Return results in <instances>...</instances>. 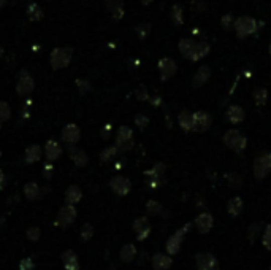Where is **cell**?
Wrapping results in <instances>:
<instances>
[{"instance_id": "1", "label": "cell", "mask_w": 271, "mask_h": 270, "mask_svg": "<svg viewBox=\"0 0 271 270\" xmlns=\"http://www.w3.org/2000/svg\"><path fill=\"white\" fill-rule=\"evenodd\" d=\"M224 143L232 149V151L241 154L247 146V138L243 135V132H239L238 129H230L224 134Z\"/></svg>"}, {"instance_id": "2", "label": "cell", "mask_w": 271, "mask_h": 270, "mask_svg": "<svg viewBox=\"0 0 271 270\" xmlns=\"http://www.w3.org/2000/svg\"><path fill=\"white\" fill-rule=\"evenodd\" d=\"M73 59V49L72 48H56L53 49L51 56H49V64L54 70H60L70 65Z\"/></svg>"}, {"instance_id": "3", "label": "cell", "mask_w": 271, "mask_h": 270, "mask_svg": "<svg viewBox=\"0 0 271 270\" xmlns=\"http://www.w3.org/2000/svg\"><path fill=\"white\" fill-rule=\"evenodd\" d=\"M116 148L120 153H125L128 149H132L135 142H133V131L128 126H120L116 132Z\"/></svg>"}, {"instance_id": "4", "label": "cell", "mask_w": 271, "mask_h": 270, "mask_svg": "<svg viewBox=\"0 0 271 270\" xmlns=\"http://www.w3.org/2000/svg\"><path fill=\"white\" fill-rule=\"evenodd\" d=\"M233 27L239 38H246L257 31V21L250 16H239L238 19H235Z\"/></svg>"}, {"instance_id": "5", "label": "cell", "mask_w": 271, "mask_h": 270, "mask_svg": "<svg viewBox=\"0 0 271 270\" xmlns=\"http://www.w3.org/2000/svg\"><path fill=\"white\" fill-rule=\"evenodd\" d=\"M271 173V153H262L254 161V176L258 182L265 179Z\"/></svg>"}, {"instance_id": "6", "label": "cell", "mask_w": 271, "mask_h": 270, "mask_svg": "<svg viewBox=\"0 0 271 270\" xmlns=\"http://www.w3.org/2000/svg\"><path fill=\"white\" fill-rule=\"evenodd\" d=\"M189 229H190V224H186L184 227L178 229V231L167 240V253H168L170 256H175V254L179 253L181 245H183L184 237H186V234L189 232Z\"/></svg>"}, {"instance_id": "7", "label": "cell", "mask_w": 271, "mask_h": 270, "mask_svg": "<svg viewBox=\"0 0 271 270\" xmlns=\"http://www.w3.org/2000/svg\"><path fill=\"white\" fill-rule=\"evenodd\" d=\"M34 89H35L34 78L30 76V73L27 72V70H21V73H19L18 81H16V93L21 97H27V96L32 94Z\"/></svg>"}, {"instance_id": "8", "label": "cell", "mask_w": 271, "mask_h": 270, "mask_svg": "<svg viewBox=\"0 0 271 270\" xmlns=\"http://www.w3.org/2000/svg\"><path fill=\"white\" fill-rule=\"evenodd\" d=\"M176 70H178V65L172 57H162L159 61V73H160V78H162V81H167V79L172 78L176 73Z\"/></svg>"}, {"instance_id": "9", "label": "cell", "mask_w": 271, "mask_h": 270, "mask_svg": "<svg viewBox=\"0 0 271 270\" xmlns=\"http://www.w3.org/2000/svg\"><path fill=\"white\" fill-rule=\"evenodd\" d=\"M211 123H213V118H211V115H208L206 112H197L194 113V127L192 131L194 132H206L208 129L211 127Z\"/></svg>"}, {"instance_id": "10", "label": "cell", "mask_w": 271, "mask_h": 270, "mask_svg": "<svg viewBox=\"0 0 271 270\" xmlns=\"http://www.w3.org/2000/svg\"><path fill=\"white\" fill-rule=\"evenodd\" d=\"M81 138V131L76 124H67L62 129V142L68 146H73L79 142Z\"/></svg>"}, {"instance_id": "11", "label": "cell", "mask_w": 271, "mask_h": 270, "mask_svg": "<svg viewBox=\"0 0 271 270\" xmlns=\"http://www.w3.org/2000/svg\"><path fill=\"white\" fill-rule=\"evenodd\" d=\"M148 176V185L151 188H157L160 183L164 182V176H165V165L164 164H156L151 170L146 172Z\"/></svg>"}, {"instance_id": "12", "label": "cell", "mask_w": 271, "mask_h": 270, "mask_svg": "<svg viewBox=\"0 0 271 270\" xmlns=\"http://www.w3.org/2000/svg\"><path fill=\"white\" fill-rule=\"evenodd\" d=\"M213 226H214V216L209 212H203L195 218V227L200 234H208L213 229Z\"/></svg>"}, {"instance_id": "13", "label": "cell", "mask_w": 271, "mask_h": 270, "mask_svg": "<svg viewBox=\"0 0 271 270\" xmlns=\"http://www.w3.org/2000/svg\"><path fill=\"white\" fill-rule=\"evenodd\" d=\"M109 186H111V189L117 196H127L130 193V189H132V183L125 176H114L109 182Z\"/></svg>"}, {"instance_id": "14", "label": "cell", "mask_w": 271, "mask_h": 270, "mask_svg": "<svg viewBox=\"0 0 271 270\" xmlns=\"http://www.w3.org/2000/svg\"><path fill=\"white\" fill-rule=\"evenodd\" d=\"M197 270H214L217 267V259L209 253H200L195 256Z\"/></svg>"}, {"instance_id": "15", "label": "cell", "mask_w": 271, "mask_h": 270, "mask_svg": "<svg viewBox=\"0 0 271 270\" xmlns=\"http://www.w3.org/2000/svg\"><path fill=\"white\" fill-rule=\"evenodd\" d=\"M133 231L138 235V240H145L149 232H151V224H149V219L146 216H140L135 219L133 223Z\"/></svg>"}, {"instance_id": "16", "label": "cell", "mask_w": 271, "mask_h": 270, "mask_svg": "<svg viewBox=\"0 0 271 270\" xmlns=\"http://www.w3.org/2000/svg\"><path fill=\"white\" fill-rule=\"evenodd\" d=\"M57 218H59V223L62 224V226H70V224L75 221V218H76V210H75V207L67 204L65 207L60 208Z\"/></svg>"}, {"instance_id": "17", "label": "cell", "mask_w": 271, "mask_h": 270, "mask_svg": "<svg viewBox=\"0 0 271 270\" xmlns=\"http://www.w3.org/2000/svg\"><path fill=\"white\" fill-rule=\"evenodd\" d=\"M68 154H70V159L75 162L76 167H84L87 162H89V157L86 154L84 149L81 148H75V146H70L68 148Z\"/></svg>"}, {"instance_id": "18", "label": "cell", "mask_w": 271, "mask_h": 270, "mask_svg": "<svg viewBox=\"0 0 271 270\" xmlns=\"http://www.w3.org/2000/svg\"><path fill=\"white\" fill-rule=\"evenodd\" d=\"M153 268L154 270H168L172 267L173 261H172V256L170 254H162V253H157L153 256Z\"/></svg>"}, {"instance_id": "19", "label": "cell", "mask_w": 271, "mask_h": 270, "mask_svg": "<svg viewBox=\"0 0 271 270\" xmlns=\"http://www.w3.org/2000/svg\"><path fill=\"white\" fill-rule=\"evenodd\" d=\"M62 154V146H60L56 140H48L45 145V156L48 161H56L57 157Z\"/></svg>"}, {"instance_id": "20", "label": "cell", "mask_w": 271, "mask_h": 270, "mask_svg": "<svg viewBox=\"0 0 271 270\" xmlns=\"http://www.w3.org/2000/svg\"><path fill=\"white\" fill-rule=\"evenodd\" d=\"M225 116H227V119L232 124H239V123L244 121L246 113H244V110L241 108L239 105H232L227 110V115Z\"/></svg>"}, {"instance_id": "21", "label": "cell", "mask_w": 271, "mask_h": 270, "mask_svg": "<svg viewBox=\"0 0 271 270\" xmlns=\"http://www.w3.org/2000/svg\"><path fill=\"white\" fill-rule=\"evenodd\" d=\"M243 208H244V202L241 197H232L230 201L227 202V212L232 218H236L243 213Z\"/></svg>"}, {"instance_id": "22", "label": "cell", "mask_w": 271, "mask_h": 270, "mask_svg": "<svg viewBox=\"0 0 271 270\" xmlns=\"http://www.w3.org/2000/svg\"><path fill=\"white\" fill-rule=\"evenodd\" d=\"M178 48H179L181 56L190 61V57H192V53H194V48H195V40H192V38H181Z\"/></svg>"}, {"instance_id": "23", "label": "cell", "mask_w": 271, "mask_h": 270, "mask_svg": "<svg viewBox=\"0 0 271 270\" xmlns=\"http://www.w3.org/2000/svg\"><path fill=\"white\" fill-rule=\"evenodd\" d=\"M211 76V70L208 65H202L198 70H197V73L194 76V81H192V86L194 87H202L208 79Z\"/></svg>"}, {"instance_id": "24", "label": "cell", "mask_w": 271, "mask_h": 270, "mask_svg": "<svg viewBox=\"0 0 271 270\" xmlns=\"http://www.w3.org/2000/svg\"><path fill=\"white\" fill-rule=\"evenodd\" d=\"M178 123L181 126V129L186 132L189 131H192V127H194V113H190L189 110H183V112L179 113L178 116Z\"/></svg>"}, {"instance_id": "25", "label": "cell", "mask_w": 271, "mask_h": 270, "mask_svg": "<svg viewBox=\"0 0 271 270\" xmlns=\"http://www.w3.org/2000/svg\"><path fill=\"white\" fill-rule=\"evenodd\" d=\"M105 5L113 13V19H120L124 16V4L122 0H105Z\"/></svg>"}, {"instance_id": "26", "label": "cell", "mask_w": 271, "mask_h": 270, "mask_svg": "<svg viewBox=\"0 0 271 270\" xmlns=\"http://www.w3.org/2000/svg\"><path fill=\"white\" fill-rule=\"evenodd\" d=\"M209 53V45L205 42V40H200V42H195V48H194V53H192V57H190V61H200V59L206 57Z\"/></svg>"}, {"instance_id": "27", "label": "cell", "mask_w": 271, "mask_h": 270, "mask_svg": "<svg viewBox=\"0 0 271 270\" xmlns=\"http://www.w3.org/2000/svg\"><path fill=\"white\" fill-rule=\"evenodd\" d=\"M40 157H42V148L38 145H30L27 146L26 153H24V161L27 164H34V162H38Z\"/></svg>"}, {"instance_id": "28", "label": "cell", "mask_w": 271, "mask_h": 270, "mask_svg": "<svg viewBox=\"0 0 271 270\" xmlns=\"http://www.w3.org/2000/svg\"><path fill=\"white\" fill-rule=\"evenodd\" d=\"M81 197H83V193H81V189H79V186H76V185H72L65 193V201L70 205L78 204L79 201H81Z\"/></svg>"}, {"instance_id": "29", "label": "cell", "mask_w": 271, "mask_h": 270, "mask_svg": "<svg viewBox=\"0 0 271 270\" xmlns=\"http://www.w3.org/2000/svg\"><path fill=\"white\" fill-rule=\"evenodd\" d=\"M27 16H29V19L30 21H40V19L43 18V10H42V7H40L38 4H30L29 7H27Z\"/></svg>"}, {"instance_id": "30", "label": "cell", "mask_w": 271, "mask_h": 270, "mask_svg": "<svg viewBox=\"0 0 271 270\" xmlns=\"http://www.w3.org/2000/svg\"><path fill=\"white\" fill-rule=\"evenodd\" d=\"M62 259H64L65 268L78 270V257H76V254L73 251H67L65 254H62Z\"/></svg>"}, {"instance_id": "31", "label": "cell", "mask_w": 271, "mask_h": 270, "mask_svg": "<svg viewBox=\"0 0 271 270\" xmlns=\"http://www.w3.org/2000/svg\"><path fill=\"white\" fill-rule=\"evenodd\" d=\"M135 254H137V249L133 245H125L120 249V259H122L124 262H132L135 259Z\"/></svg>"}, {"instance_id": "32", "label": "cell", "mask_w": 271, "mask_h": 270, "mask_svg": "<svg viewBox=\"0 0 271 270\" xmlns=\"http://www.w3.org/2000/svg\"><path fill=\"white\" fill-rule=\"evenodd\" d=\"M24 194L29 201H35V199L40 196V186L37 183H27L24 186Z\"/></svg>"}, {"instance_id": "33", "label": "cell", "mask_w": 271, "mask_h": 270, "mask_svg": "<svg viewBox=\"0 0 271 270\" xmlns=\"http://www.w3.org/2000/svg\"><path fill=\"white\" fill-rule=\"evenodd\" d=\"M117 153H119V149L116 148V145H114V146H108V148L103 149L102 153H100V161H103V162L113 161Z\"/></svg>"}, {"instance_id": "34", "label": "cell", "mask_w": 271, "mask_h": 270, "mask_svg": "<svg viewBox=\"0 0 271 270\" xmlns=\"http://www.w3.org/2000/svg\"><path fill=\"white\" fill-rule=\"evenodd\" d=\"M260 232H262V223H252L247 227V237L252 243L260 237Z\"/></svg>"}, {"instance_id": "35", "label": "cell", "mask_w": 271, "mask_h": 270, "mask_svg": "<svg viewBox=\"0 0 271 270\" xmlns=\"http://www.w3.org/2000/svg\"><path fill=\"white\" fill-rule=\"evenodd\" d=\"M172 21H173V24H176V26H181V24L184 23L183 8H181L179 5H173V8H172Z\"/></svg>"}, {"instance_id": "36", "label": "cell", "mask_w": 271, "mask_h": 270, "mask_svg": "<svg viewBox=\"0 0 271 270\" xmlns=\"http://www.w3.org/2000/svg\"><path fill=\"white\" fill-rule=\"evenodd\" d=\"M266 99H268V93H266V89L263 87H258L254 91V101L257 105H265L266 104Z\"/></svg>"}, {"instance_id": "37", "label": "cell", "mask_w": 271, "mask_h": 270, "mask_svg": "<svg viewBox=\"0 0 271 270\" xmlns=\"http://www.w3.org/2000/svg\"><path fill=\"white\" fill-rule=\"evenodd\" d=\"M227 183H228L230 188L239 189L241 185H243V178H241L238 173H228V175H227Z\"/></svg>"}, {"instance_id": "38", "label": "cell", "mask_w": 271, "mask_h": 270, "mask_svg": "<svg viewBox=\"0 0 271 270\" xmlns=\"http://www.w3.org/2000/svg\"><path fill=\"white\" fill-rule=\"evenodd\" d=\"M10 116H12V108H10L7 102L0 101V121H7V119H10Z\"/></svg>"}, {"instance_id": "39", "label": "cell", "mask_w": 271, "mask_h": 270, "mask_svg": "<svg viewBox=\"0 0 271 270\" xmlns=\"http://www.w3.org/2000/svg\"><path fill=\"white\" fill-rule=\"evenodd\" d=\"M262 245L268 249V251H271V224H266L265 231L262 234Z\"/></svg>"}, {"instance_id": "40", "label": "cell", "mask_w": 271, "mask_h": 270, "mask_svg": "<svg viewBox=\"0 0 271 270\" xmlns=\"http://www.w3.org/2000/svg\"><path fill=\"white\" fill-rule=\"evenodd\" d=\"M146 210L149 215H160L162 213V205H160L159 202L156 201H149L148 205H146Z\"/></svg>"}, {"instance_id": "41", "label": "cell", "mask_w": 271, "mask_h": 270, "mask_svg": "<svg viewBox=\"0 0 271 270\" xmlns=\"http://www.w3.org/2000/svg\"><path fill=\"white\" fill-rule=\"evenodd\" d=\"M92 235H94V227L90 226V224H84L83 231H81V238H83V242H87L89 238H92Z\"/></svg>"}, {"instance_id": "42", "label": "cell", "mask_w": 271, "mask_h": 270, "mask_svg": "<svg viewBox=\"0 0 271 270\" xmlns=\"http://www.w3.org/2000/svg\"><path fill=\"white\" fill-rule=\"evenodd\" d=\"M220 23H222V26L227 29V31H230V29L233 27V24H235V18H233V15H225V16H222V19H220Z\"/></svg>"}, {"instance_id": "43", "label": "cell", "mask_w": 271, "mask_h": 270, "mask_svg": "<svg viewBox=\"0 0 271 270\" xmlns=\"http://www.w3.org/2000/svg\"><path fill=\"white\" fill-rule=\"evenodd\" d=\"M151 32V24H142V26H138L137 27V34L140 38H146Z\"/></svg>"}, {"instance_id": "44", "label": "cell", "mask_w": 271, "mask_h": 270, "mask_svg": "<svg viewBox=\"0 0 271 270\" xmlns=\"http://www.w3.org/2000/svg\"><path fill=\"white\" fill-rule=\"evenodd\" d=\"M148 123H149V119H148L145 115H137V118H135V124H137L140 129H145V127L148 126Z\"/></svg>"}, {"instance_id": "45", "label": "cell", "mask_w": 271, "mask_h": 270, "mask_svg": "<svg viewBox=\"0 0 271 270\" xmlns=\"http://www.w3.org/2000/svg\"><path fill=\"white\" fill-rule=\"evenodd\" d=\"M135 96H137V99L138 101H148V91H146V87L145 86H140L138 89H137V93H135Z\"/></svg>"}, {"instance_id": "46", "label": "cell", "mask_w": 271, "mask_h": 270, "mask_svg": "<svg viewBox=\"0 0 271 270\" xmlns=\"http://www.w3.org/2000/svg\"><path fill=\"white\" fill-rule=\"evenodd\" d=\"M76 86L79 87V91H81L83 94L87 93L89 89H90V83L87 81V79H78V81H76Z\"/></svg>"}, {"instance_id": "47", "label": "cell", "mask_w": 271, "mask_h": 270, "mask_svg": "<svg viewBox=\"0 0 271 270\" xmlns=\"http://www.w3.org/2000/svg\"><path fill=\"white\" fill-rule=\"evenodd\" d=\"M27 237L32 240V242H35V240L40 238V229L38 227H30L27 231Z\"/></svg>"}, {"instance_id": "48", "label": "cell", "mask_w": 271, "mask_h": 270, "mask_svg": "<svg viewBox=\"0 0 271 270\" xmlns=\"http://www.w3.org/2000/svg\"><path fill=\"white\" fill-rule=\"evenodd\" d=\"M32 267H34V264L30 259H24L23 264H21V270H32Z\"/></svg>"}, {"instance_id": "49", "label": "cell", "mask_w": 271, "mask_h": 270, "mask_svg": "<svg viewBox=\"0 0 271 270\" xmlns=\"http://www.w3.org/2000/svg\"><path fill=\"white\" fill-rule=\"evenodd\" d=\"M109 134H111V124H106L103 129H102V137L106 140L109 137Z\"/></svg>"}, {"instance_id": "50", "label": "cell", "mask_w": 271, "mask_h": 270, "mask_svg": "<svg viewBox=\"0 0 271 270\" xmlns=\"http://www.w3.org/2000/svg\"><path fill=\"white\" fill-rule=\"evenodd\" d=\"M151 2H153V0H142V4H143V5H149Z\"/></svg>"}, {"instance_id": "51", "label": "cell", "mask_w": 271, "mask_h": 270, "mask_svg": "<svg viewBox=\"0 0 271 270\" xmlns=\"http://www.w3.org/2000/svg\"><path fill=\"white\" fill-rule=\"evenodd\" d=\"M2 182H4V172L0 170V183H2Z\"/></svg>"}, {"instance_id": "52", "label": "cell", "mask_w": 271, "mask_h": 270, "mask_svg": "<svg viewBox=\"0 0 271 270\" xmlns=\"http://www.w3.org/2000/svg\"><path fill=\"white\" fill-rule=\"evenodd\" d=\"M5 2H7V0H0V8H2V7L5 5Z\"/></svg>"}, {"instance_id": "53", "label": "cell", "mask_w": 271, "mask_h": 270, "mask_svg": "<svg viewBox=\"0 0 271 270\" xmlns=\"http://www.w3.org/2000/svg\"><path fill=\"white\" fill-rule=\"evenodd\" d=\"M2 53H4V49H2V46H0V56H2Z\"/></svg>"}, {"instance_id": "54", "label": "cell", "mask_w": 271, "mask_h": 270, "mask_svg": "<svg viewBox=\"0 0 271 270\" xmlns=\"http://www.w3.org/2000/svg\"><path fill=\"white\" fill-rule=\"evenodd\" d=\"M269 56H271V42H269Z\"/></svg>"}, {"instance_id": "55", "label": "cell", "mask_w": 271, "mask_h": 270, "mask_svg": "<svg viewBox=\"0 0 271 270\" xmlns=\"http://www.w3.org/2000/svg\"><path fill=\"white\" fill-rule=\"evenodd\" d=\"M0 127H2V121H0Z\"/></svg>"}, {"instance_id": "56", "label": "cell", "mask_w": 271, "mask_h": 270, "mask_svg": "<svg viewBox=\"0 0 271 270\" xmlns=\"http://www.w3.org/2000/svg\"><path fill=\"white\" fill-rule=\"evenodd\" d=\"M0 156H2V151H0Z\"/></svg>"}, {"instance_id": "57", "label": "cell", "mask_w": 271, "mask_h": 270, "mask_svg": "<svg viewBox=\"0 0 271 270\" xmlns=\"http://www.w3.org/2000/svg\"><path fill=\"white\" fill-rule=\"evenodd\" d=\"M214 270H219V268H217V267H216V268H214Z\"/></svg>"}]
</instances>
